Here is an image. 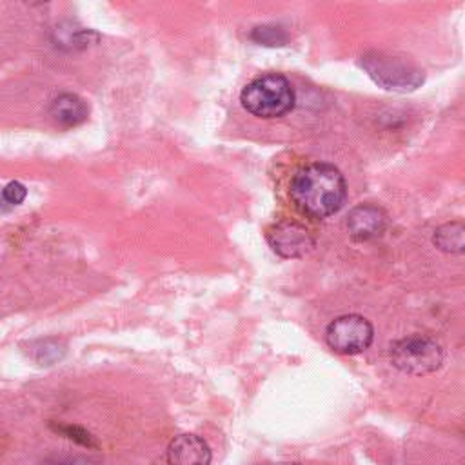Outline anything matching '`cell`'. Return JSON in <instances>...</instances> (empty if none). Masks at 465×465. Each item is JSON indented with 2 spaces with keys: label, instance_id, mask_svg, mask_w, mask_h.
I'll list each match as a JSON object with an SVG mask.
<instances>
[{
  "label": "cell",
  "instance_id": "cell-14",
  "mask_svg": "<svg viewBox=\"0 0 465 465\" xmlns=\"http://www.w3.org/2000/svg\"><path fill=\"white\" fill-rule=\"evenodd\" d=\"M56 430L64 432L67 438H71V440H74V441H78V443H82V445H87V447H94V441H93L91 434H89V432H85V430H84V429H80V427H71V425H58V427H56Z\"/></svg>",
  "mask_w": 465,
  "mask_h": 465
},
{
  "label": "cell",
  "instance_id": "cell-5",
  "mask_svg": "<svg viewBox=\"0 0 465 465\" xmlns=\"http://www.w3.org/2000/svg\"><path fill=\"white\" fill-rule=\"evenodd\" d=\"M372 338L371 322L360 314L338 316L325 329V341L338 354H358L372 343Z\"/></svg>",
  "mask_w": 465,
  "mask_h": 465
},
{
  "label": "cell",
  "instance_id": "cell-1",
  "mask_svg": "<svg viewBox=\"0 0 465 465\" xmlns=\"http://www.w3.org/2000/svg\"><path fill=\"white\" fill-rule=\"evenodd\" d=\"M289 194L294 205L311 218H325L341 209L347 198V183L338 167L314 162L296 171Z\"/></svg>",
  "mask_w": 465,
  "mask_h": 465
},
{
  "label": "cell",
  "instance_id": "cell-8",
  "mask_svg": "<svg viewBox=\"0 0 465 465\" xmlns=\"http://www.w3.org/2000/svg\"><path fill=\"white\" fill-rule=\"evenodd\" d=\"M387 227V214L378 205L360 203L347 216V229L356 240H371L380 236Z\"/></svg>",
  "mask_w": 465,
  "mask_h": 465
},
{
  "label": "cell",
  "instance_id": "cell-7",
  "mask_svg": "<svg viewBox=\"0 0 465 465\" xmlns=\"http://www.w3.org/2000/svg\"><path fill=\"white\" fill-rule=\"evenodd\" d=\"M211 458L207 441L196 434L174 436L165 450L167 465H209Z\"/></svg>",
  "mask_w": 465,
  "mask_h": 465
},
{
  "label": "cell",
  "instance_id": "cell-13",
  "mask_svg": "<svg viewBox=\"0 0 465 465\" xmlns=\"http://www.w3.org/2000/svg\"><path fill=\"white\" fill-rule=\"evenodd\" d=\"M25 194H27V189H25V185L20 183V182H9V183L4 187V191H2L4 202H5V203H11V205L22 203L24 198H25Z\"/></svg>",
  "mask_w": 465,
  "mask_h": 465
},
{
  "label": "cell",
  "instance_id": "cell-9",
  "mask_svg": "<svg viewBox=\"0 0 465 465\" xmlns=\"http://www.w3.org/2000/svg\"><path fill=\"white\" fill-rule=\"evenodd\" d=\"M87 104L73 93H62L58 94L51 105H49V114L62 125L73 127L82 124L87 118Z\"/></svg>",
  "mask_w": 465,
  "mask_h": 465
},
{
  "label": "cell",
  "instance_id": "cell-10",
  "mask_svg": "<svg viewBox=\"0 0 465 465\" xmlns=\"http://www.w3.org/2000/svg\"><path fill=\"white\" fill-rule=\"evenodd\" d=\"M434 245L445 252H465V223L452 222L434 232Z\"/></svg>",
  "mask_w": 465,
  "mask_h": 465
},
{
  "label": "cell",
  "instance_id": "cell-15",
  "mask_svg": "<svg viewBox=\"0 0 465 465\" xmlns=\"http://www.w3.org/2000/svg\"><path fill=\"white\" fill-rule=\"evenodd\" d=\"M45 465H100V463L87 456H65V458L51 460Z\"/></svg>",
  "mask_w": 465,
  "mask_h": 465
},
{
  "label": "cell",
  "instance_id": "cell-6",
  "mask_svg": "<svg viewBox=\"0 0 465 465\" xmlns=\"http://www.w3.org/2000/svg\"><path fill=\"white\" fill-rule=\"evenodd\" d=\"M267 242L272 251L283 258H300L314 247V236L302 223L280 220L267 231Z\"/></svg>",
  "mask_w": 465,
  "mask_h": 465
},
{
  "label": "cell",
  "instance_id": "cell-2",
  "mask_svg": "<svg viewBox=\"0 0 465 465\" xmlns=\"http://www.w3.org/2000/svg\"><path fill=\"white\" fill-rule=\"evenodd\" d=\"M240 102L245 111L258 118H278L294 107L296 96L287 76L267 73L256 76L242 89Z\"/></svg>",
  "mask_w": 465,
  "mask_h": 465
},
{
  "label": "cell",
  "instance_id": "cell-11",
  "mask_svg": "<svg viewBox=\"0 0 465 465\" xmlns=\"http://www.w3.org/2000/svg\"><path fill=\"white\" fill-rule=\"evenodd\" d=\"M251 38L263 45H283L287 42V35L278 25H258L252 29Z\"/></svg>",
  "mask_w": 465,
  "mask_h": 465
},
{
  "label": "cell",
  "instance_id": "cell-3",
  "mask_svg": "<svg viewBox=\"0 0 465 465\" xmlns=\"http://www.w3.org/2000/svg\"><path fill=\"white\" fill-rule=\"evenodd\" d=\"M391 361L405 374H429L443 363V351L436 340L425 334H411L391 345Z\"/></svg>",
  "mask_w": 465,
  "mask_h": 465
},
{
  "label": "cell",
  "instance_id": "cell-4",
  "mask_svg": "<svg viewBox=\"0 0 465 465\" xmlns=\"http://www.w3.org/2000/svg\"><path fill=\"white\" fill-rule=\"evenodd\" d=\"M361 67L378 85L389 91H412L423 82V73L418 67L381 53H365Z\"/></svg>",
  "mask_w": 465,
  "mask_h": 465
},
{
  "label": "cell",
  "instance_id": "cell-12",
  "mask_svg": "<svg viewBox=\"0 0 465 465\" xmlns=\"http://www.w3.org/2000/svg\"><path fill=\"white\" fill-rule=\"evenodd\" d=\"M38 343H40V347L35 349L36 351V361H40L44 365H49L51 361L62 358L64 349H60V343H56L54 340H40Z\"/></svg>",
  "mask_w": 465,
  "mask_h": 465
}]
</instances>
